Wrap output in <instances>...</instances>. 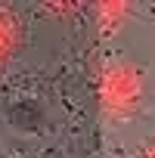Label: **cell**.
Segmentation results:
<instances>
[{
	"label": "cell",
	"mask_w": 155,
	"mask_h": 158,
	"mask_svg": "<svg viewBox=\"0 0 155 158\" xmlns=\"http://www.w3.org/2000/svg\"><path fill=\"white\" fill-rule=\"evenodd\" d=\"M127 13H130V3H118V0H109V3H96V19H99V25L106 28V31H115L118 25H124V19H127Z\"/></svg>",
	"instance_id": "3957f363"
},
{
	"label": "cell",
	"mask_w": 155,
	"mask_h": 158,
	"mask_svg": "<svg viewBox=\"0 0 155 158\" xmlns=\"http://www.w3.org/2000/svg\"><path fill=\"white\" fill-rule=\"evenodd\" d=\"M146 93V74L133 62H112L103 74V109L109 118H127Z\"/></svg>",
	"instance_id": "6da1fadb"
},
{
	"label": "cell",
	"mask_w": 155,
	"mask_h": 158,
	"mask_svg": "<svg viewBox=\"0 0 155 158\" xmlns=\"http://www.w3.org/2000/svg\"><path fill=\"white\" fill-rule=\"evenodd\" d=\"M19 44H22V25H19V19L10 10L0 6V68L16 56Z\"/></svg>",
	"instance_id": "7a4b0ae2"
},
{
	"label": "cell",
	"mask_w": 155,
	"mask_h": 158,
	"mask_svg": "<svg viewBox=\"0 0 155 158\" xmlns=\"http://www.w3.org/2000/svg\"><path fill=\"white\" fill-rule=\"evenodd\" d=\"M140 158H155V143H149V146L140 152Z\"/></svg>",
	"instance_id": "277c9868"
}]
</instances>
